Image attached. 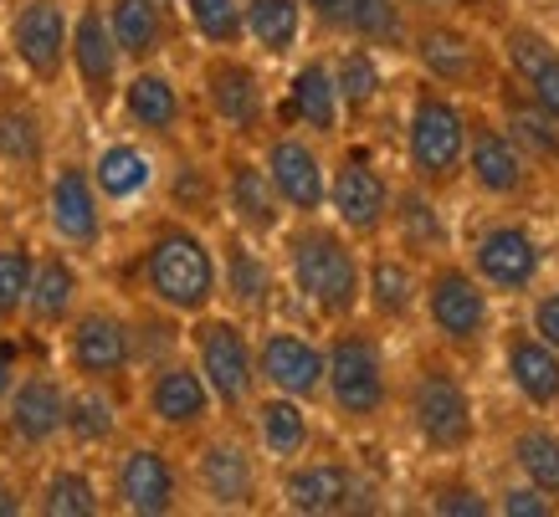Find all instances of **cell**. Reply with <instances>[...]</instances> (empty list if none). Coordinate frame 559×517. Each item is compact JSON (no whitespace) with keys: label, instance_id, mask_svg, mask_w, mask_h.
I'll use <instances>...</instances> for the list:
<instances>
[{"label":"cell","instance_id":"1","mask_svg":"<svg viewBox=\"0 0 559 517\" xmlns=\"http://www.w3.org/2000/svg\"><path fill=\"white\" fill-rule=\"evenodd\" d=\"M283 256H288V277L298 298L323 317V323H349L365 298V256H359L355 236L340 226H323L319 216H298L283 236Z\"/></svg>","mask_w":559,"mask_h":517},{"label":"cell","instance_id":"2","mask_svg":"<svg viewBox=\"0 0 559 517\" xmlns=\"http://www.w3.org/2000/svg\"><path fill=\"white\" fill-rule=\"evenodd\" d=\"M139 287L154 308L195 317L221 298V262L190 220H159L139 247Z\"/></svg>","mask_w":559,"mask_h":517},{"label":"cell","instance_id":"3","mask_svg":"<svg viewBox=\"0 0 559 517\" xmlns=\"http://www.w3.org/2000/svg\"><path fill=\"white\" fill-rule=\"evenodd\" d=\"M323 400L334 405L344 425H374L395 400L385 344L365 323H340L334 338L323 344Z\"/></svg>","mask_w":559,"mask_h":517},{"label":"cell","instance_id":"4","mask_svg":"<svg viewBox=\"0 0 559 517\" xmlns=\"http://www.w3.org/2000/svg\"><path fill=\"white\" fill-rule=\"evenodd\" d=\"M467 159V108L447 87L421 83L406 108V169L426 190H452Z\"/></svg>","mask_w":559,"mask_h":517},{"label":"cell","instance_id":"5","mask_svg":"<svg viewBox=\"0 0 559 517\" xmlns=\"http://www.w3.org/2000/svg\"><path fill=\"white\" fill-rule=\"evenodd\" d=\"M421 313H426V323H431V334H437L441 349L462 353V359H473V353L488 349L492 292L477 282L467 262L441 256V262H431V267L421 272Z\"/></svg>","mask_w":559,"mask_h":517},{"label":"cell","instance_id":"6","mask_svg":"<svg viewBox=\"0 0 559 517\" xmlns=\"http://www.w3.org/2000/svg\"><path fill=\"white\" fill-rule=\"evenodd\" d=\"M406 420L416 441L437 456H462L477 441V405L473 389L462 384V374L441 359L416 364L406 380Z\"/></svg>","mask_w":559,"mask_h":517},{"label":"cell","instance_id":"7","mask_svg":"<svg viewBox=\"0 0 559 517\" xmlns=\"http://www.w3.org/2000/svg\"><path fill=\"white\" fill-rule=\"evenodd\" d=\"M190 364L201 369L211 400L226 416H241L257 400V344L241 317H221L211 308L190 317Z\"/></svg>","mask_w":559,"mask_h":517},{"label":"cell","instance_id":"8","mask_svg":"<svg viewBox=\"0 0 559 517\" xmlns=\"http://www.w3.org/2000/svg\"><path fill=\"white\" fill-rule=\"evenodd\" d=\"M467 267L473 277L488 292H534L539 287V272H544V247L539 236L528 231L524 220H488V226H477L473 247H467Z\"/></svg>","mask_w":559,"mask_h":517},{"label":"cell","instance_id":"9","mask_svg":"<svg viewBox=\"0 0 559 517\" xmlns=\"http://www.w3.org/2000/svg\"><path fill=\"white\" fill-rule=\"evenodd\" d=\"M462 175L498 205H519L534 190V165L524 159V149L509 139V129L492 113H467V159Z\"/></svg>","mask_w":559,"mask_h":517},{"label":"cell","instance_id":"10","mask_svg":"<svg viewBox=\"0 0 559 517\" xmlns=\"http://www.w3.org/2000/svg\"><path fill=\"white\" fill-rule=\"evenodd\" d=\"M416 68L426 72V83L437 87H483L492 83V57L483 47V36H473L457 21L421 16V26H411L406 36Z\"/></svg>","mask_w":559,"mask_h":517},{"label":"cell","instance_id":"11","mask_svg":"<svg viewBox=\"0 0 559 517\" xmlns=\"http://www.w3.org/2000/svg\"><path fill=\"white\" fill-rule=\"evenodd\" d=\"M205 108L231 139H262L267 134V87L257 77L252 62H241L237 51H216L201 68Z\"/></svg>","mask_w":559,"mask_h":517},{"label":"cell","instance_id":"12","mask_svg":"<svg viewBox=\"0 0 559 517\" xmlns=\"http://www.w3.org/2000/svg\"><path fill=\"white\" fill-rule=\"evenodd\" d=\"M190 471H195V492H201L211 507H221V513H247V507H257V497H262L257 450L231 431L205 435L201 446H195Z\"/></svg>","mask_w":559,"mask_h":517},{"label":"cell","instance_id":"13","mask_svg":"<svg viewBox=\"0 0 559 517\" xmlns=\"http://www.w3.org/2000/svg\"><path fill=\"white\" fill-rule=\"evenodd\" d=\"M68 369L87 384H119L134 369V328L114 308H78L68 317Z\"/></svg>","mask_w":559,"mask_h":517},{"label":"cell","instance_id":"14","mask_svg":"<svg viewBox=\"0 0 559 517\" xmlns=\"http://www.w3.org/2000/svg\"><path fill=\"white\" fill-rule=\"evenodd\" d=\"M262 169H267L272 190H277V201L288 216H319L323 201H329V165H323L319 144L308 134H272L262 144Z\"/></svg>","mask_w":559,"mask_h":517},{"label":"cell","instance_id":"15","mask_svg":"<svg viewBox=\"0 0 559 517\" xmlns=\"http://www.w3.org/2000/svg\"><path fill=\"white\" fill-rule=\"evenodd\" d=\"M144 416L170 435H201L216 420V400L205 389L201 369L190 359H159L144 380Z\"/></svg>","mask_w":559,"mask_h":517},{"label":"cell","instance_id":"16","mask_svg":"<svg viewBox=\"0 0 559 517\" xmlns=\"http://www.w3.org/2000/svg\"><path fill=\"white\" fill-rule=\"evenodd\" d=\"M114 497L123 513L134 517H165L180 513L186 502V477L175 467V456H165L159 446H123L114 456Z\"/></svg>","mask_w":559,"mask_h":517},{"label":"cell","instance_id":"17","mask_svg":"<svg viewBox=\"0 0 559 517\" xmlns=\"http://www.w3.org/2000/svg\"><path fill=\"white\" fill-rule=\"evenodd\" d=\"M390 195H395V184H390L365 154H344L340 165H334V175H329V201H323V211H334L344 236L374 241L390 220Z\"/></svg>","mask_w":559,"mask_h":517},{"label":"cell","instance_id":"18","mask_svg":"<svg viewBox=\"0 0 559 517\" xmlns=\"http://www.w3.org/2000/svg\"><path fill=\"white\" fill-rule=\"evenodd\" d=\"M68 68L78 72V87H83V98H87L93 113L114 108L119 83H123V51H119V41H114V32H108L103 5H83V11L72 16Z\"/></svg>","mask_w":559,"mask_h":517},{"label":"cell","instance_id":"19","mask_svg":"<svg viewBox=\"0 0 559 517\" xmlns=\"http://www.w3.org/2000/svg\"><path fill=\"white\" fill-rule=\"evenodd\" d=\"M5 431L11 441L26 450H47L62 441V425H68V384L36 369V374H16V384L5 389Z\"/></svg>","mask_w":559,"mask_h":517},{"label":"cell","instance_id":"20","mask_svg":"<svg viewBox=\"0 0 559 517\" xmlns=\"http://www.w3.org/2000/svg\"><path fill=\"white\" fill-rule=\"evenodd\" d=\"M68 32L72 16L62 0H21L11 16V51L32 72V83L51 87L68 68Z\"/></svg>","mask_w":559,"mask_h":517},{"label":"cell","instance_id":"21","mask_svg":"<svg viewBox=\"0 0 559 517\" xmlns=\"http://www.w3.org/2000/svg\"><path fill=\"white\" fill-rule=\"evenodd\" d=\"M47 226L68 251L103 247V195L83 165H57L47 180Z\"/></svg>","mask_w":559,"mask_h":517},{"label":"cell","instance_id":"22","mask_svg":"<svg viewBox=\"0 0 559 517\" xmlns=\"http://www.w3.org/2000/svg\"><path fill=\"white\" fill-rule=\"evenodd\" d=\"M257 384L304 405L323 400V344L298 328H267L257 338Z\"/></svg>","mask_w":559,"mask_h":517},{"label":"cell","instance_id":"23","mask_svg":"<svg viewBox=\"0 0 559 517\" xmlns=\"http://www.w3.org/2000/svg\"><path fill=\"white\" fill-rule=\"evenodd\" d=\"M498 57L509 68V83H519L544 113L559 118V47L555 36L528 26V21H509L498 32Z\"/></svg>","mask_w":559,"mask_h":517},{"label":"cell","instance_id":"24","mask_svg":"<svg viewBox=\"0 0 559 517\" xmlns=\"http://www.w3.org/2000/svg\"><path fill=\"white\" fill-rule=\"evenodd\" d=\"M221 201H226L231 220H237V231L252 236V241L277 236L283 231V216H288L267 180V169H262V159H252V154H231L221 165Z\"/></svg>","mask_w":559,"mask_h":517},{"label":"cell","instance_id":"25","mask_svg":"<svg viewBox=\"0 0 559 517\" xmlns=\"http://www.w3.org/2000/svg\"><path fill=\"white\" fill-rule=\"evenodd\" d=\"M365 482H359L355 467L344 461H288V477H283V507L304 517H334V513H355L365 507Z\"/></svg>","mask_w":559,"mask_h":517},{"label":"cell","instance_id":"26","mask_svg":"<svg viewBox=\"0 0 559 517\" xmlns=\"http://www.w3.org/2000/svg\"><path fill=\"white\" fill-rule=\"evenodd\" d=\"M385 226L395 231V251L411 256L416 267H431V262H441L452 251V231H447V216H441V205H437V190H426L416 180L390 195Z\"/></svg>","mask_w":559,"mask_h":517},{"label":"cell","instance_id":"27","mask_svg":"<svg viewBox=\"0 0 559 517\" xmlns=\"http://www.w3.org/2000/svg\"><path fill=\"white\" fill-rule=\"evenodd\" d=\"M503 374L534 416H559V349H549L534 328L503 334Z\"/></svg>","mask_w":559,"mask_h":517},{"label":"cell","instance_id":"28","mask_svg":"<svg viewBox=\"0 0 559 517\" xmlns=\"http://www.w3.org/2000/svg\"><path fill=\"white\" fill-rule=\"evenodd\" d=\"M216 262H221V298L231 302L241 317H262L272 308V267H267V256L252 247V236H226L216 251Z\"/></svg>","mask_w":559,"mask_h":517},{"label":"cell","instance_id":"29","mask_svg":"<svg viewBox=\"0 0 559 517\" xmlns=\"http://www.w3.org/2000/svg\"><path fill=\"white\" fill-rule=\"evenodd\" d=\"M119 103H123L129 129H139V134H150V139H170L175 129L186 123V98H180L175 77L154 72L150 62H144L129 83H119Z\"/></svg>","mask_w":559,"mask_h":517},{"label":"cell","instance_id":"30","mask_svg":"<svg viewBox=\"0 0 559 517\" xmlns=\"http://www.w3.org/2000/svg\"><path fill=\"white\" fill-rule=\"evenodd\" d=\"M288 123L308 129L313 139H334L344 123L340 108V87H334V72H329V57H308L304 68L288 77V103H283Z\"/></svg>","mask_w":559,"mask_h":517},{"label":"cell","instance_id":"31","mask_svg":"<svg viewBox=\"0 0 559 517\" xmlns=\"http://www.w3.org/2000/svg\"><path fill=\"white\" fill-rule=\"evenodd\" d=\"M365 308L374 313V323H406L421 308V272L401 251H380L365 262Z\"/></svg>","mask_w":559,"mask_h":517},{"label":"cell","instance_id":"32","mask_svg":"<svg viewBox=\"0 0 559 517\" xmlns=\"http://www.w3.org/2000/svg\"><path fill=\"white\" fill-rule=\"evenodd\" d=\"M252 410V431H257V450L267 461H298L308 446H313V420H308V405L293 400V395H262V400L247 405Z\"/></svg>","mask_w":559,"mask_h":517},{"label":"cell","instance_id":"33","mask_svg":"<svg viewBox=\"0 0 559 517\" xmlns=\"http://www.w3.org/2000/svg\"><path fill=\"white\" fill-rule=\"evenodd\" d=\"M83 308V277L62 251L36 256L32 267V292H26V323L32 328H68V317Z\"/></svg>","mask_w":559,"mask_h":517},{"label":"cell","instance_id":"34","mask_svg":"<svg viewBox=\"0 0 559 517\" xmlns=\"http://www.w3.org/2000/svg\"><path fill=\"white\" fill-rule=\"evenodd\" d=\"M498 123H503L509 139L524 149L528 165L559 169V118L544 113L524 87H513V83L498 87Z\"/></svg>","mask_w":559,"mask_h":517},{"label":"cell","instance_id":"35","mask_svg":"<svg viewBox=\"0 0 559 517\" xmlns=\"http://www.w3.org/2000/svg\"><path fill=\"white\" fill-rule=\"evenodd\" d=\"M323 26H334V32L359 41V47H406L411 11L401 0H340L323 16Z\"/></svg>","mask_w":559,"mask_h":517},{"label":"cell","instance_id":"36","mask_svg":"<svg viewBox=\"0 0 559 517\" xmlns=\"http://www.w3.org/2000/svg\"><path fill=\"white\" fill-rule=\"evenodd\" d=\"M103 16H108V32L119 41L123 62H134V68L154 62V57L165 51V41H170V26H165V5H159V0H108Z\"/></svg>","mask_w":559,"mask_h":517},{"label":"cell","instance_id":"37","mask_svg":"<svg viewBox=\"0 0 559 517\" xmlns=\"http://www.w3.org/2000/svg\"><path fill=\"white\" fill-rule=\"evenodd\" d=\"M87 175H93V184H98L103 205H134L154 190V159L139 149V144H129V139L103 144Z\"/></svg>","mask_w":559,"mask_h":517},{"label":"cell","instance_id":"38","mask_svg":"<svg viewBox=\"0 0 559 517\" xmlns=\"http://www.w3.org/2000/svg\"><path fill=\"white\" fill-rule=\"evenodd\" d=\"M509 456H513V467H519V477H524L528 486H539L559 513V431L555 425L544 416L519 425V431L509 435Z\"/></svg>","mask_w":559,"mask_h":517},{"label":"cell","instance_id":"39","mask_svg":"<svg viewBox=\"0 0 559 517\" xmlns=\"http://www.w3.org/2000/svg\"><path fill=\"white\" fill-rule=\"evenodd\" d=\"M241 36L267 57H288L304 36V0H247L241 5Z\"/></svg>","mask_w":559,"mask_h":517},{"label":"cell","instance_id":"40","mask_svg":"<svg viewBox=\"0 0 559 517\" xmlns=\"http://www.w3.org/2000/svg\"><path fill=\"white\" fill-rule=\"evenodd\" d=\"M72 446H114L119 441V405L108 395V384H87L83 389H68V425H62Z\"/></svg>","mask_w":559,"mask_h":517},{"label":"cell","instance_id":"41","mask_svg":"<svg viewBox=\"0 0 559 517\" xmlns=\"http://www.w3.org/2000/svg\"><path fill=\"white\" fill-rule=\"evenodd\" d=\"M329 72H334V87H340V108L344 118H365L380 103V93H385V72H380V57H374L370 47H344L334 62H329Z\"/></svg>","mask_w":559,"mask_h":517},{"label":"cell","instance_id":"42","mask_svg":"<svg viewBox=\"0 0 559 517\" xmlns=\"http://www.w3.org/2000/svg\"><path fill=\"white\" fill-rule=\"evenodd\" d=\"M36 513L47 517H98L103 513V492L83 467H57L47 471V482L36 492Z\"/></svg>","mask_w":559,"mask_h":517},{"label":"cell","instance_id":"43","mask_svg":"<svg viewBox=\"0 0 559 517\" xmlns=\"http://www.w3.org/2000/svg\"><path fill=\"white\" fill-rule=\"evenodd\" d=\"M41 154H47V129H41L36 108L5 103V108H0V159L16 169H36Z\"/></svg>","mask_w":559,"mask_h":517},{"label":"cell","instance_id":"44","mask_svg":"<svg viewBox=\"0 0 559 517\" xmlns=\"http://www.w3.org/2000/svg\"><path fill=\"white\" fill-rule=\"evenodd\" d=\"M32 267H36L32 247H21V241H5V247H0V334H5V328H16L21 313H26Z\"/></svg>","mask_w":559,"mask_h":517},{"label":"cell","instance_id":"45","mask_svg":"<svg viewBox=\"0 0 559 517\" xmlns=\"http://www.w3.org/2000/svg\"><path fill=\"white\" fill-rule=\"evenodd\" d=\"M186 5L190 26L205 47L216 51H237L241 47V0H180Z\"/></svg>","mask_w":559,"mask_h":517},{"label":"cell","instance_id":"46","mask_svg":"<svg viewBox=\"0 0 559 517\" xmlns=\"http://www.w3.org/2000/svg\"><path fill=\"white\" fill-rule=\"evenodd\" d=\"M426 497H431V513H441V517H488L492 513V502L473 482H437Z\"/></svg>","mask_w":559,"mask_h":517},{"label":"cell","instance_id":"47","mask_svg":"<svg viewBox=\"0 0 559 517\" xmlns=\"http://www.w3.org/2000/svg\"><path fill=\"white\" fill-rule=\"evenodd\" d=\"M492 513H503V517H549V513H555V502L544 497L539 486L519 482V486H509L503 497L492 502Z\"/></svg>","mask_w":559,"mask_h":517},{"label":"cell","instance_id":"48","mask_svg":"<svg viewBox=\"0 0 559 517\" xmlns=\"http://www.w3.org/2000/svg\"><path fill=\"white\" fill-rule=\"evenodd\" d=\"M528 328H534L549 349H559V287H549V292L534 298V308H528Z\"/></svg>","mask_w":559,"mask_h":517},{"label":"cell","instance_id":"49","mask_svg":"<svg viewBox=\"0 0 559 517\" xmlns=\"http://www.w3.org/2000/svg\"><path fill=\"white\" fill-rule=\"evenodd\" d=\"M16 384V349L0 338V405H5V389Z\"/></svg>","mask_w":559,"mask_h":517},{"label":"cell","instance_id":"50","mask_svg":"<svg viewBox=\"0 0 559 517\" xmlns=\"http://www.w3.org/2000/svg\"><path fill=\"white\" fill-rule=\"evenodd\" d=\"M401 5H406L411 16H447L457 0H401Z\"/></svg>","mask_w":559,"mask_h":517},{"label":"cell","instance_id":"51","mask_svg":"<svg viewBox=\"0 0 559 517\" xmlns=\"http://www.w3.org/2000/svg\"><path fill=\"white\" fill-rule=\"evenodd\" d=\"M21 507H26V502H21V486L0 477V517H16Z\"/></svg>","mask_w":559,"mask_h":517},{"label":"cell","instance_id":"52","mask_svg":"<svg viewBox=\"0 0 559 517\" xmlns=\"http://www.w3.org/2000/svg\"><path fill=\"white\" fill-rule=\"evenodd\" d=\"M334 5H340V0H304V11H313V16H329V11H334Z\"/></svg>","mask_w":559,"mask_h":517}]
</instances>
